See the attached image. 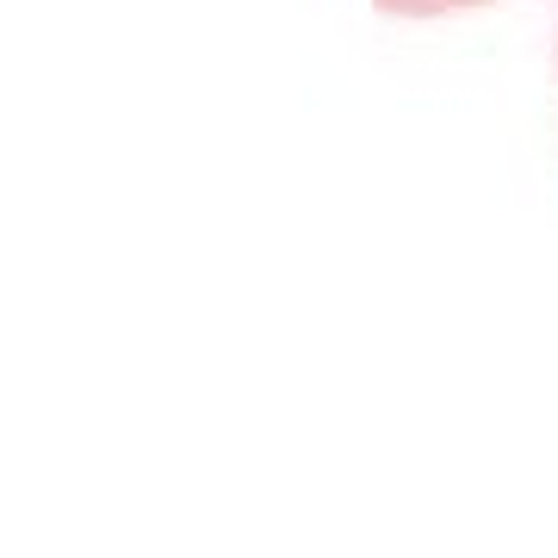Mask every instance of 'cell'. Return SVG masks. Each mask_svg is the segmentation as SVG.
I'll return each mask as SVG.
<instances>
[{
  "instance_id": "cell-1",
  "label": "cell",
  "mask_w": 558,
  "mask_h": 558,
  "mask_svg": "<svg viewBox=\"0 0 558 558\" xmlns=\"http://www.w3.org/2000/svg\"><path fill=\"white\" fill-rule=\"evenodd\" d=\"M385 13H447V7H472V0H379Z\"/></svg>"
}]
</instances>
